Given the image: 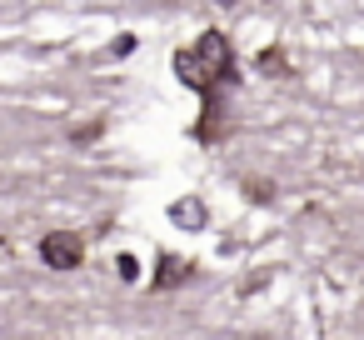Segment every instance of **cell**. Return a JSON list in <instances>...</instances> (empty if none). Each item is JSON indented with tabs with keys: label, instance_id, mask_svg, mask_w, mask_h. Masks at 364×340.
<instances>
[{
	"label": "cell",
	"instance_id": "6da1fadb",
	"mask_svg": "<svg viewBox=\"0 0 364 340\" xmlns=\"http://www.w3.org/2000/svg\"><path fill=\"white\" fill-rule=\"evenodd\" d=\"M175 71H180V81H185V86H195L200 96H215V86L235 81V56H230L225 31H205L190 51H180V56H175Z\"/></svg>",
	"mask_w": 364,
	"mask_h": 340
},
{
	"label": "cell",
	"instance_id": "7a4b0ae2",
	"mask_svg": "<svg viewBox=\"0 0 364 340\" xmlns=\"http://www.w3.org/2000/svg\"><path fill=\"white\" fill-rule=\"evenodd\" d=\"M41 260H46L50 270H80V265H85V240H80L75 230H50V235L41 240Z\"/></svg>",
	"mask_w": 364,
	"mask_h": 340
},
{
	"label": "cell",
	"instance_id": "3957f363",
	"mask_svg": "<svg viewBox=\"0 0 364 340\" xmlns=\"http://www.w3.org/2000/svg\"><path fill=\"white\" fill-rule=\"evenodd\" d=\"M190 275V260H180V255H160V270H155V290H170V285H180Z\"/></svg>",
	"mask_w": 364,
	"mask_h": 340
},
{
	"label": "cell",
	"instance_id": "277c9868",
	"mask_svg": "<svg viewBox=\"0 0 364 340\" xmlns=\"http://www.w3.org/2000/svg\"><path fill=\"white\" fill-rule=\"evenodd\" d=\"M170 220L185 225V230H200V225H205V205H200V200H175V205H170Z\"/></svg>",
	"mask_w": 364,
	"mask_h": 340
},
{
	"label": "cell",
	"instance_id": "5b68a950",
	"mask_svg": "<svg viewBox=\"0 0 364 340\" xmlns=\"http://www.w3.org/2000/svg\"><path fill=\"white\" fill-rule=\"evenodd\" d=\"M279 61H284V56H279V51H264V56H259V71H269V76H279V71H284V66H279Z\"/></svg>",
	"mask_w": 364,
	"mask_h": 340
},
{
	"label": "cell",
	"instance_id": "8992f818",
	"mask_svg": "<svg viewBox=\"0 0 364 340\" xmlns=\"http://www.w3.org/2000/svg\"><path fill=\"white\" fill-rule=\"evenodd\" d=\"M115 265H120V280H135V275H140V260H135V255H120Z\"/></svg>",
	"mask_w": 364,
	"mask_h": 340
}]
</instances>
